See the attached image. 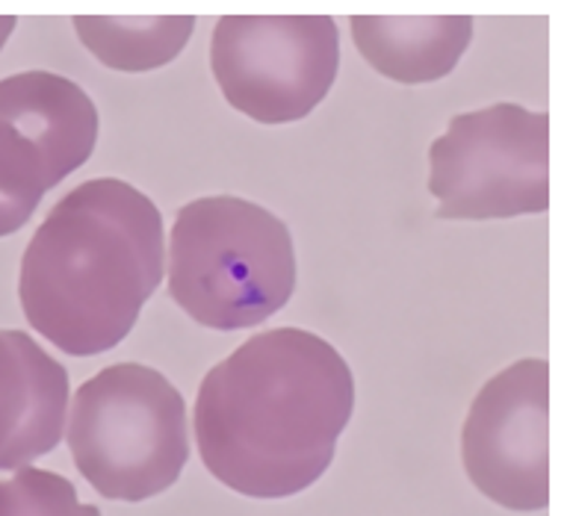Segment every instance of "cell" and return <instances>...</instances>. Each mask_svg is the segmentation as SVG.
Returning <instances> with one entry per match:
<instances>
[{
	"label": "cell",
	"instance_id": "6da1fadb",
	"mask_svg": "<svg viewBox=\"0 0 570 516\" xmlns=\"http://www.w3.org/2000/svg\"><path fill=\"white\" fill-rule=\"evenodd\" d=\"M352 410L355 375L328 339L305 328L261 330L198 387V455L228 490L287 499L328 473Z\"/></svg>",
	"mask_w": 570,
	"mask_h": 516
},
{
	"label": "cell",
	"instance_id": "7a4b0ae2",
	"mask_svg": "<svg viewBox=\"0 0 570 516\" xmlns=\"http://www.w3.org/2000/svg\"><path fill=\"white\" fill-rule=\"evenodd\" d=\"M166 271L163 216L119 178L83 180L36 228L18 271L30 328L71 357L128 337Z\"/></svg>",
	"mask_w": 570,
	"mask_h": 516
},
{
	"label": "cell",
	"instance_id": "3957f363",
	"mask_svg": "<svg viewBox=\"0 0 570 516\" xmlns=\"http://www.w3.org/2000/svg\"><path fill=\"white\" fill-rule=\"evenodd\" d=\"M296 289L293 234L275 212L237 195L184 204L169 237V296L214 330L273 319Z\"/></svg>",
	"mask_w": 570,
	"mask_h": 516
},
{
	"label": "cell",
	"instance_id": "277c9868",
	"mask_svg": "<svg viewBox=\"0 0 570 516\" xmlns=\"http://www.w3.org/2000/svg\"><path fill=\"white\" fill-rule=\"evenodd\" d=\"M66 425L77 473L104 499L163 496L189 464L187 401L151 366H104L77 387Z\"/></svg>",
	"mask_w": 570,
	"mask_h": 516
},
{
	"label": "cell",
	"instance_id": "5b68a950",
	"mask_svg": "<svg viewBox=\"0 0 570 516\" xmlns=\"http://www.w3.org/2000/svg\"><path fill=\"white\" fill-rule=\"evenodd\" d=\"M438 219L488 221L550 210V116L520 103L461 112L429 148Z\"/></svg>",
	"mask_w": 570,
	"mask_h": 516
},
{
	"label": "cell",
	"instance_id": "8992f818",
	"mask_svg": "<svg viewBox=\"0 0 570 516\" xmlns=\"http://www.w3.org/2000/svg\"><path fill=\"white\" fill-rule=\"evenodd\" d=\"M210 68L225 101L252 121H302L337 80L341 30L328 16H222Z\"/></svg>",
	"mask_w": 570,
	"mask_h": 516
},
{
	"label": "cell",
	"instance_id": "52a82bcc",
	"mask_svg": "<svg viewBox=\"0 0 570 516\" xmlns=\"http://www.w3.org/2000/svg\"><path fill=\"white\" fill-rule=\"evenodd\" d=\"M98 145V110L83 86L53 71L0 80V237L33 219L53 187Z\"/></svg>",
	"mask_w": 570,
	"mask_h": 516
},
{
	"label": "cell",
	"instance_id": "ba28073f",
	"mask_svg": "<svg viewBox=\"0 0 570 516\" xmlns=\"http://www.w3.org/2000/svg\"><path fill=\"white\" fill-rule=\"evenodd\" d=\"M461 464L485 499L535 514L550 505V364L527 357L479 389L461 428Z\"/></svg>",
	"mask_w": 570,
	"mask_h": 516
},
{
	"label": "cell",
	"instance_id": "9c48e42d",
	"mask_svg": "<svg viewBox=\"0 0 570 516\" xmlns=\"http://www.w3.org/2000/svg\"><path fill=\"white\" fill-rule=\"evenodd\" d=\"M69 401L66 366L24 330H0V473L60 446Z\"/></svg>",
	"mask_w": 570,
	"mask_h": 516
},
{
	"label": "cell",
	"instance_id": "30bf717a",
	"mask_svg": "<svg viewBox=\"0 0 570 516\" xmlns=\"http://www.w3.org/2000/svg\"><path fill=\"white\" fill-rule=\"evenodd\" d=\"M352 39L379 75L420 86L455 71L473 42L470 16H355Z\"/></svg>",
	"mask_w": 570,
	"mask_h": 516
},
{
	"label": "cell",
	"instance_id": "8fae6325",
	"mask_svg": "<svg viewBox=\"0 0 570 516\" xmlns=\"http://www.w3.org/2000/svg\"><path fill=\"white\" fill-rule=\"evenodd\" d=\"M71 21H75L80 42L95 60H101L112 71H128V75L169 66L196 30L193 16H77Z\"/></svg>",
	"mask_w": 570,
	"mask_h": 516
},
{
	"label": "cell",
	"instance_id": "7c38bea8",
	"mask_svg": "<svg viewBox=\"0 0 570 516\" xmlns=\"http://www.w3.org/2000/svg\"><path fill=\"white\" fill-rule=\"evenodd\" d=\"M0 516H101V510L80 502L69 478L21 466L0 478Z\"/></svg>",
	"mask_w": 570,
	"mask_h": 516
},
{
	"label": "cell",
	"instance_id": "4fadbf2b",
	"mask_svg": "<svg viewBox=\"0 0 570 516\" xmlns=\"http://www.w3.org/2000/svg\"><path fill=\"white\" fill-rule=\"evenodd\" d=\"M12 30H16V18L0 16V51H3V44H7V39L12 36Z\"/></svg>",
	"mask_w": 570,
	"mask_h": 516
}]
</instances>
